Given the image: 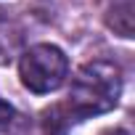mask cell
I'll return each instance as SVG.
<instances>
[{
  "instance_id": "1",
  "label": "cell",
  "mask_w": 135,
  "mask_h": 135,
  "mask_svg": "<svg viewBox=\"0 0 135 135\" xmlns=\"http://www.w3.org/2000/svg\"><path fill=\"white\" fill-rule=\"evenodd\" d=\"M122 72L111 61H90L74 74L64 111L66 122H82L95 114H106L119 103Z\"/></svg>"
},
{
  "instance_id": "2",
  "label": "cell",
  "mask_w": 135,
  "mask_h": 135,
  "mask_svg": "<svg viewBox=\"0 0 135 135\" xmlns=\"http://www.w3.org/2000/svg\"><path fill=\"white\" fill-rule=\"evenodd\" d=\"M19 77H21V85L37 95L53 93L69 77V58L58 45H50V42L32 45L29 50H24L19 61Z\"/></svg>"
},
{
  "instance_id": "3",
  "label": "cell",
  "mask_w": 135,
  "mask_h": 135,
  "mask_svg": "<svg viewBox=\"0 0 135 135\" xmlns=\"http://www.w3.org/2000/svg\"><path fill=\"white\" fill-rule=\"evenodd\" d=\"M106 24L109 29H114V35L130 40L132 37V0H109Z\"/></svg>"
},
{
  "instance_id": "4",
  "label": "cell",
  "mask_w": 135,
  "mask_h": 135,
  "mask_svg": "<svg viewBox=\"0 0 135 135\" xmlns=\"http://www.w3.org/2000/svg\"><path fill=\"white\" fill-rule=\"evenodd\" d=\"M13 119H16V111L0 98V130H8V127L13 124Z\"/></svg>"
},
{
  "instance_id": "5",
  "label": "cell",
  "mask_w": 135,
  "mask_h": 135,
  "mask_svg": "<svg viewBox=\"0 0 135 135\" xmlns=\"http://www.w3.org/2000/svg\"><path fill=\"white\" fill-rule=\"evenodd\" d=\"M106 135H127L124 130H111V132H106Z\"/></svg>"
}]
</instances>
